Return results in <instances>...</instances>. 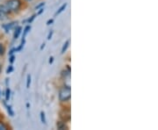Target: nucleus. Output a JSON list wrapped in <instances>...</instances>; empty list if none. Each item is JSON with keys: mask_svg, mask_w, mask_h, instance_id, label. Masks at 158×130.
I'll return each mask as SVG.
<instances>
[{"mask_svg": "<svg viewBox=\"0 0 158 130\" xmlns=\"http://www.w3.org/2000/svg\"><path fill=\"white\" fill-rule=\"evenodd\" d=\"M71 97V90L70 86H67L62 88L59 92V99L62 102H66L70 99Z\"/></svg>", "mask_w": 158, "mask_h": 130, "instance_id": "f257e3e1", "label": "nucleus"}, {"mask_svg": "<svg viewBox=\"0 0 158 130\" xmlns=\"http://www.w3.org/2000/svg\"><path fill=\"white\" fill-rule=\"evenodd\" d=\"M6 6L9 8L10 11H18L21 6V1L20 0H8L6 3Z\"/></svg>", "mask_w": 158, "mask_h": 130, "instance_id": "f03ea898", "label": "nucleus"}, {"mask_svg": "<svg viewBox=\"0 0 158 130\" xmlns=\"http://www.w3.org/2000/svg\"><path fill=\"white\" fill-rule=\"evenodd\" d=\"M10 10H9V8L6 6V5H2V6H0V13H4V14H7V13H9L10 12Z\"/></svg>", "mask_w": 158, "mask_h": 130, "instance_id": "7ed1b4c3", "label": "nucleus"}, {"mask_svg": "<svg viewBox=\"0 0 158 130\" xmlns=\"http://www.w3.org/2000/svg\"><path fill=\"white\" fill-rule=\"evenodd\" d=\"M57 128L60 130H63V129H68V127L66 126V124L64 123V122H62V121H60V122H57Z\"/></svg>", "mask_w": 158, "mask_h": 130, "instance_id": "20e7f679", "label": "nucleus"}, {"mask_svg": "<svg viewBox=\"0 0 158 130\" xmlns=\"http://www.w3.org/2000/svg\"><path fill=\"white\" fill-rule=\"evenodd\" d=\"M61 114H62V115H61V118L64 120L65 121L70 120V113H69V111L68 112V113H66V111H65V112H64V114H62V113H61Z\"/></svg>", "mask_w": 158, "mask_h": 130, "instance_id": "39448f33", "label": "nucleus"}, {"mask_svg": "<svg viewBox=\"0 0 158 130\" xmlns=\"http://www.w3.org/2000/svg\"><path fill=\"white\" fill-rule=\"evenodd\" d=\"M21 30H22V27H18L17 28L15 29V32H14V39L19 38V34L21 33Z\"/></svg>", "mask_w": 158, "mask_h": 130, "instance_id": "423d86ee", "label": "nucleus"}, {"mask_svg": "<svg viewBox=\"0 0 158 130\" xmlns=\"http://www.w3.org/2000/svg\"><path fill=\"white\" fill-rule=\"evenodd\" d=\"M15 24H16V23L13 22L10 23V24H8V25H5V26H4V28L6 29V32H9V30H11V29L15 26Z\"/></svg>", "mask_w": 158, "mask_h": 130, "instance_id": "0eeeda50", "label": "nucleus"}, {"mask_svg": "<svg viewBox=\"0 0 158 130\" xmlns=\"http://www.w3.org/2000/svg\"><path fill=\"white\" fill-rule=\"evenodd\" d=\"M66 7H67V4L65 3V4H63V5H62V6H61L60 8H59V10H58V11L56 12V14H55V15H56V16H57L58 14H60L61 12H62V11L65 10V8H66Z\"/></svg>", "mask_w": 158, "mask_h": 130, "instance_id": "6e6552de", "label": "nucleus"}, {"mask_svg": "<svg viewBox=\"0 0 158 130\" xmlns=\"http://www.w3.org/2000/svg\"><path fill=\"white\" fill-rule=\"evenodd\" d=\"M69 40H67V41L64 43V45H63V47H62V54H64V53H65V51L67 50V48H68V47H69Z\"/></svg>", "mask_w": 158, "mask_h": 130, "instance_id": "1a4fd4ad", "label": "nucleus"}, {"mask_svg": "<svg viewBox=\"0 0 158 130\" xmlns=\"http://www.w3.org/2000/svg\"><path fill=\"white\" fill-rule=\"evenodd\" d=\"M30 29H31V27H30V26L26 27V28L24 29V32H23V39H25L26 35L28 34V32L30 31Z\"/></svg>", "mask_w": 158, "mask_h": 130, "instance_id": "9d476101", "label": "nucleus"}, {"mask_svg": "<svg viewBox=\"0 0 158 130\" xmlns=\"http://www.w3.org/2000/svg\"><path fill=\"white\" fill-rule=\"evenodd\" d=\"M10 97H11V90L9 88H7L6 89V101H9V99H10Z\"/></svg>", "mask_w": 158, "mask_h": 130, "instance_id": "9b49d317", "label": "nucleus"}, {"mask_svg": "<svg viewBox=\"0 0 158 130\" xmlns=\"http://www.w3.org/2000/svg\"><path fill=\"white\" fill-rule=\"evenodd\" d=\"M40 120L43 124H46V118H45V113L44 112H41L40 113Z\"/></svg>", "mask_w": 158, "mask_h": 130, "instance_id": "f8f14e48", "label": "nucleus"}, {"mask_svg": "<svg viewBox=\"0 0 158 130\" xmlns=\"http://www.w3.org/2000/svg\"><path fill=\"white\" fill-rule=\"evenodd\" d=\"M6 107H7V112H8V113H9V115H11V116H14V113H13V111H12V109H11V107H10V106H7Z\"/></svg>", "mask_w": 158, "mask_h": 130, "instance_id": "ddd939ff", "label": "nucleus"}, {"mask_svg": "<svg viewBox=\"0 0 158 130\" xmlns=\"http://www.w3.org/2000/svg\"><path fill=\"white\" fill-rule=\"evenodd\" d=\"M5 51H6V49H5V47H4V45L0 43V56L4 55V54H5Z\"/></svg>", "mask_w": 158, "mask_h": 130, "instance_id": "4468645a", "label": "nucleus"}, {"mask_svg": "<svg viewBox=\"0 0 158 130\" xmlns=\"http://www.w3.org/2000/svg\"><path fill=\"white\" fill-rule=\"evenodd\" d=\"M7 129V127H6V125L4 123V122H2V121H0V130H6Z\"/></svg>", "mask_w": 158, "mask_h": 130, "instance_id": "2eb2a0df", "label": "nucleus"}, {"mask_svg": "<svg viewBox=\"0 0 158 130\" xmlns=\"http://www.w3.org/2000/svg\"><path fill=\"white\" fill-rule=\"evenodd\" d=\"M30 84H31V76L28 75L27 76V88L30 87Z\"/></svg>", "mask_w": 158, "mask_h": 130, "instance_id": "dca6fc26", "label": "nucleus"}, {"mask_svg": "<svg viewBox=\"0 0 158 130\" xmlns=\"http://www.w3.org/2000/svg\"><path fill=\"white\" fill-rule=\"evenodd\" d=\"M12 71H13V67H12L11 65H10V66L7 68V69H6V73L10 74V73H11Z\"/></svg>", "mask_w": 158, "mask_h": 130, "instance_id": "f3484780", "label": "nucleus"}, {"mask_svg": "<svg viewBox=\"0 0 158 130\" xmlns=\"http://www.w3.org/2000/svg\"><path fill=\"white\" fill-rule=\"evenodd\" d=\"M45 6V3H44V2H42V3H40V5H38V6L35 7V9H36V10H38L39 8H40V7H42V6Z\"/></svg>", "mask_w": 158, "mask_h": 130, "instance_id": "a211bd4d", "label": "nucleus"}, {"mask_svg": "<svg viewBox=\"0 0 158 130\" xmlns=\"http://www.w3.org/2000/svg\"><path fill=\"white\" fill-rule=\"evenodd\" d=\"M35 17H36V15H33V16H32V17L30 18V19H29L28 20H27V21H28V23H31V22H32V21L34 20V19H35Z\"/></svg>", "mask_w": 158, "mask_h": 130, "instance_id": "6ab92c4d", "label": "nucleus"}, {"mask_svg": "<svg viewBox=\"0 0 158 130\" xmlns=\"http://www.w3.org/2000/svg\"><path fill=\"white\" fill-rule=\"evenodd\" d=\"M53 22H54V19H48V20L47 25H48V26H49V25H51Z\"/></svg>", "mask_w": 158, "mask_h": 130, "instance_id": "aec40b11", "label": "nucleus"}, {"mask_svg": "<svg viewBox=\"0 0 158 130\" xmlns=\"http://www.w3.org/2000/svg\"><path fill=\"white\" fill-rule=\"evenodd\" d=\"M14 61H15V57L11 55V58H10V62H11V63H12V62H14Z\"/></svg>", "mask_w": 158, "mask_h": 130, "instance_id": "412c9836", "label": "nucleus"}, {"mask_svg": "<svg viewBox=\"0 0 158 130\" xmlns=\"http://www.w3.org/2000/svg\"><path fill=\"white\" fill-rule=\"evenodd\" d=\"M52 35H53V31H50V32H49V34H48V40H50L51 37H52Z\"/></svg>", "mask_w": 158, "mask_h": 130, "instance_id": "4be33fe9", "label": "nucleus"}, {"mask_svg": "<svg viewBox=\"0 0 158 130\" xmlns=\"http://www.w3.org/2000/svg\"><path fill=\"white\" fill-rule=\"evenodd\" d=\"M53 62H54V57H51L50 58H49V64H52V63H53Z\"/></svg>", "mask_w": 158, "mask_h": 130, "instance_id": "5701e85b", "label": "nucleus"}, {"mask_svg": "<svg viewBox=\"0 0 158 130\" xmlns=\"http://www.w3.org/2000/svg\"><path fill=\"white\" fill-rule=\"evenodd\" d=\"M14 51H16V49H15V48H12V49H11L10 52H9V55H10V56H11V55H12V54L14 53Z\"/></svg>", "mask_w": 158, "mask_h": 130, "instance_id": "b1692460", "label": "nucleus"}, {"mask_svg": "<svg viewBox=\"0 0 158 130\" xmlns=\"http://www.w3.org/2000/svg\"><path fill=\"white\" fill-rule=\"evenodd\" d=\"M43 11H44V9H42V8H41V9H40L39 12H38V15H40V14H41V13H42Z\"/></svg>", "mask_w": 158, "mask_h": 130, "instance_id": "393cba45", "label": "nucleus"}, {"mask_svg": "<svg viewBox=\"0 0 158 130\" xmlns=\"http://www.w3.org/2000/svg\"><path fill=\"white\" fill-rule=\"evenodd\" d=\"M44 47H45V43H43V44H42V45H41V47H40V49H41V50H42V49H43V48H44Z\"/></svg>", "mask_w": 158, "mask_h": 130, "instance_id": "a878e982", "label": "nucleus"}, {"mask_svg": "<svg viewBox=\"0 0 158 130\" xmlns=\"http://www.w3.org/2000/svg\"><path fill=\"white\" fill-rule=\"evenodd\" d=\"M0 72H1V64H0Z\"/></svg>", "mask_w": 158, "mask_h": 130, "instance_id": "bb28decb", "label": "nucleus"}, {"mask_svg": "<svg viewBox=\"0 0 158 130\" xmlns=\"http://www.w3.org/2000/svg\"><path fill=\"white\" fill-rule=\"evenodd\" d=\"M27 1H32V0H27Z\"/></svg>", "mask_w": 158, "mask_h": 130, "instance_id": "cd10ccee", "label": "nucleus"}, {"mask_svg": "<svg viewBox=\"0 0 158 130\" xmlns=\"http://www.w3.org/2000/svg\"><path fill=\"white\" fill-rule=\"evenodd\" d=\"M0 14H1V13H0Z\"/></svg>", "mask_w": 158, "mask_h": 130, "instance_id": "c85d7f7f", "label": "nucleus"}]
</instances>
